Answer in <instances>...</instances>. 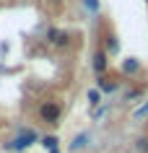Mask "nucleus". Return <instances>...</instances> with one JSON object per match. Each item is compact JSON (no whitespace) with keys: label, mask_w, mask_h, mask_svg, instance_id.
Returning a JSON list of instances; mask_svg holds the SVG:
<instances>
[{"label":"nucleus","mask_w":148,"mask_h":153,"mask_svg":"<svg viewBox=\"0 0 148 153\" xmlns=\"http://www.w3.org/2000/svg\"><path fill=\"white\" fill-rule=\"evenodd\" d=\"M39 117H42V122H47V125H57L60 117H62V106H60L57 101H44V104L39 106Z\"/></svg>","instance_id":"nucleus-1"},{"label":"nucleus","mask_w":148,"mask_h":153,"mask_svg":"<svg viewBox=\"0 0 148 153\" xmlns=\"http://www.w3.org/2000/svg\"><path fill=\"white\" fill-rule=\"evenodd\" d=\"M34 143H36V132H24V135L13 137L10 143H5V151H26Z\"/></svg>","instance_id":"nucleus-2"},{"label":"nucleus","mask_w":148,"mask_h":153,"mask_svg":"<svg viewBox=\"0 0 148 153\" xmlns=\"http://www.w3.org/2000/svg\"><path fill=\"white\" fill-rule=\"evenodd\" d=\"M47 39H49V44H55V47H65L68 42H70V36H68L65 31H60V29H49Z\"/></svg>","instance_id":"nucleus-3"},{"label":"nucleus","mask_w":148,"mask_h":153,"mask_svg":"<svg viewBox=\"0 0 148 153\" xmlns=\"http://www.w3.org/2000/svg\"><path fill=\"white\" fill-rule=\"evenodd\" d=\"M107 68H109V55L101 49V52H96V55H94V70H96L99 75H104V73H107Z\"/></svg>","instance_id":"nucleus-4"},{"label":"nucleus","mask_w":148,"mask_h":153,"mask_svg":"<svg viewBox=\"0 0 148 153\" xmlns=\"http://www.w3.org/2000/svg\"><path fill=\"white\" fill-rule=\"evenodd\" d=\"M138 70H140V62L135 60V57H127V60L122 62V73L125 75H135Z\"/></svg>","instance_id":"nucleus-5"},{"label":"nucleus","mask_w":148,"mask_h":153,"mask_svg":"<svg viewBox=\"0 0 148 153\" xmlns=\"http://www.w3.org/2000/svg\"><path fill=\"white\" fill-rule=\"evenodd\" d=\"M117 49H120V42H117V36H115V34H107L104 52H107V55H117Z\"/></svg>","instance_id":"nucleus-6"},{"label":"nucleus","mask_w":148,"mask_h":153,"mask_svg":"<svg viewBox=\"0 0 148 153\" xmlns=\"http://www.w3.org/2000/svg\"><path fill=\"white\" fill-rule=\"evenodd\" d=\"M115 88H117L115 81H109V78H104V75H99V91H101V94H112Z\"/></svg>","instance_id":"nucleus-7"},{"label":"nucleus","mask_w":148,"mask_h":153,"mask_svg":"<svg viewBox=\"0 0 148 153\" xmlns=\"http://www.w3.org/2000/svg\"><path fill=\"white\" fill-rule=\"evenodd\" d=\"M86 140H89V132H81V135L73 137V143H70V151H81L83 145H86Z\"/></svg>","instance_id":"nucleus-8"},{"label":"nucleus","mask_w":148,"mask_h":153,"mask_svg":"<svg viewBox=\"0 0 148 153\" xmlns=\"http://www.w3.org/2000/svg\"><path fill=\"white\" fill-rule=\"evenodd\" d=\"M57 143H60V140H57L55 135H47V137H42V145H44V148H47L49 153H52V151H57Z\"/></svg>","instance_id":"nucleus-9"},{"label":"nucleus","mask_w":148,"mask_h":153,"mask_svg":"<svg viewBox=\"0 0 148 153\" xmlns=\"http://www.w3.org/2000/svg\"><path fill=\"white\" fill-rule=\"evenodd\" d=\"M89 104H99V91H89Z\"/></svg>","instance_id":"nucleus-10"},{"label":"nucleus","mask_w":148,"mask_h":153,"mask_svg":"<svg viewBox=\"0 0 148 153\" xmlns=\"http://www.w3.org/2000/svg\"><path fill=\"white\" fill-rule=\"evenodd\" d=\"M138 151H143V153L148 151V137H140L138 140Z\"/></svg>","instance_id":"nucleus-11"},{"label":"nucleus","mask_w":148,"mask_h":153,"mask_svg":"<svg viewBox=\"0 0 148 153\" xmlns=\"http://www.w3.org/2000/svg\"><path fill=\"white\" fill-rule=\"evenodd\" d=\"M86 8H91V10H96V0H86Z\"/></svg>","instance_id":"nucleus-12"},{"label":"nucleus","mask_w":148,"mask_h":153,"mask_svg":"<svg viewBox=\"0 0 148 153\" xmlns=\"http://www.w3.org/2000/svg\"><path fill=\"white\" fill-rule=\"evenodd\" d=\"M140 114H148V106H143V109H140V112H138V117H140Z\"/></svg>","instance_id":"nucleus-13"},{"label":"nucleus","mask_w":148,"mask_h":153,"mask_svg":"<svg viewBox=\"0 0 148 153\" xmlns=\"http://www.w3.org/2000/svg\"><path fill=\"white\" fill-rule=\"evenodd\" d=\"M52 153H60V151H52Z\"/></svg>","instance_id":"nucleus-14"}]
</instances>
